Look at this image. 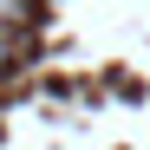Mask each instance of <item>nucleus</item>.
I'll use <instances>...</instances> for the list:
<instances>
[{
    "instance_id": "1",
    "label": "nucleus",
    "mask_w": 150,
    "mask_h": 150,
    "mask_svg": "<svg viewBox=\"0 0 150 150\" xmlns=\"http://www.w3.org/2000/svg\"><path fill=\"white\" fill-rule=\"evenodd\" d=\"M0 20H13V26H26V0H0Z\"/></svg>"
}]
</instances>
